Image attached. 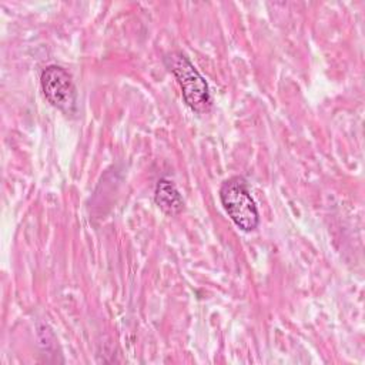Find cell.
I'll use <instances>...</instances> for the list:
<instances>
[{
	"label": "cell",
	"instance_id": "cell-1",
	"mask_svg": "<svg viewBox=\"0 0 365 365\" xmlns=\"http://www.w3.org/2000/svg\"><path fill=\"white\" fill-rule=\"evenodd\" d=\"M164 63L177 78L182 98L191 111L197 114L208 113L212 106L208 84L190 58L181 51H173L164 57Z\"/></svg>",
	"mask_w": 365,
	"mask_h": 365
},
{
	"label": "cell",
	"instance_id": "cell-2",
	"mask_svg": "<svg viewBox=\"0 0 365 365\" xmlns=\"http://www.w3.org/2000/svg\"><path fill=\"white\" fill-rule=\"evenodd\" d=\"M220 200L238 228L250 232L258 227V210L245 178L235 175L225 180L220 188Z\"/></svg>",
	"mask_w": 365,
	"mask_h": 365
},
{
	"label": "cell",
	"instance_id": "cell-3",
	"mask_svg": "<svg viewBox=\"0 0 365 365\" xmlns=\"http://www.w3.org/2000/svg\"><path fill=\"white\" fill-rule=\"evenodd\" d=\"M40 84L46 100L66 114L76 110V87L71 76L60 66H48L43 70Z\"/></svg>",
	"mask_w": 365,
	"mask_h": 365
},
{
	"label": "cell",
	"instance_id": "cell-4",
	"mask_svg": "<svg viewBox=\"0 0 365 365\" xmlns=\"http://www.w3.org/2000/svg\"><path fill=\"white\" fill-rule=\"evenodd\" d=\"M154 201L158 208L167 215H177L184 208V201L175 184L168 178H161L157 182Z\"/></svg>",
	"mask_w": 365,
	"mask_h": 365
}]
</instances>
